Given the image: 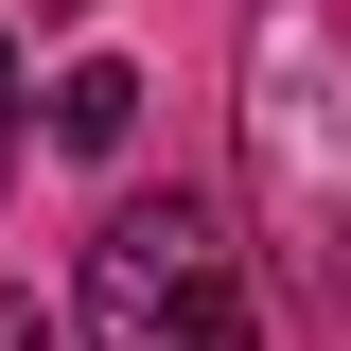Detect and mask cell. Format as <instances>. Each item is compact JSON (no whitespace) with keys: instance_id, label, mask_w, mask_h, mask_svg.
<instances>
[{"instance_id":"1","label":"cell","mask_w":351,"mask_h":351,"mask_svg":"<svg viewBox=\"0 0 351 351\" xmlns=\"http://www.w3.org/2000/svg\"><path fill=\"white\" fill-rule=\"evenodd\" d=\"M246 193L299 299L351 316V18L263 0L246 18Z\"/></svg>"},{"instance_id":"2","label":"cell","mask_w":351,"mask_h":351,"mask_svg":"<svg viewBox=\"0 0 351 351\" xmlns=\"http://www.w3.org/2000/svg\"><path fill=\"white\" fill-rule=\"evenodd\" d=\"M88 351H263L246 263L193 193H123L88 228Z\"/></svg>"},{"instance_id":"3","label":"cell","mask_w":351,"mask_h":351,"mask_svg":"<svg viewBox=\"0 0 351 351\" xmlns=\"http://www.w3.org/2000/svg\"><path fill=\"white\" fill-rule=\"evenodd\" d=\"M123 123H141V71H106V53H88V71H53V141H71V158H106Z\"/></svg>"},{"instance_id":"4","label":"cell","mask_w":351,"mask_h":351,"mask_svg":"<svg viewBox=\"0 0 351 351\" xmlns=\"http://www.w3.org/2000/svg\"><path fill=\"white\" fill-rule=\"evenodd\" d=\"M0 176H18V53H0Z\"/></svg>"},{"instance_id":"5","label":"cell","mask_w":351,"mask_h":351,"mask_svg":"<svg viewBox=\"0 0 351 351\" xmlns=\"http://www.w3.org/2000/svg\"><path fill=\"white\" fill-rule=\"evenodd\" d=\"M0 351H36V316H18V299H0Z\"/></svg>"}]
</instances>
